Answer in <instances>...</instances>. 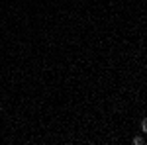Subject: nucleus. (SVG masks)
<instances>
[{"label":"nucleus","mask_w":147,"mask_h":145,"mask_svg":"<svg viewBox=\"0 0 147 145\" xmlns=\"http://www.w3.org/2000/svg\"><path fill=\"white\" fill-rule=\"evenodd\" d=\"M133 143H135V145H141V143H143V139H141V137H135V139H133Z\"/></svg>","instance_id":"obj_1"}]
</instances>
